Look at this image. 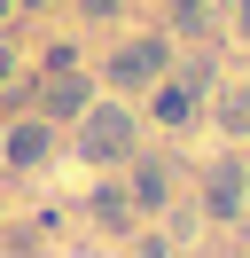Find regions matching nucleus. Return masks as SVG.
I'll return each instance as SVG.
<instances>
[{
  "mask_svg": "<svg viewBox=\"0 0 250 258\" xmlns=\"http://www.w3.org/2000/svg\"><path fill=\"white\" fill-rule=\"evenodd\" d=\"M164 196H172L164 164H141V172H133V204H141V211H164Z\"/></svg>",
  "mask_w": 250,
  "mask_h": 258,
  "instance_id": "423d86ee",
  "label": "nucleus"
},
{
  "mask_svg": "<svg viewBox=\"0 0 250 258\" xmlns=\"http://www.w3.org/2000/svg\"><path fill=\"white\" fill-rule=\"evenodd\" d=\"M219 125H227V133H250V86H234V94L219 102Z\"/></svg>",
  "mask_w": 250,
  "mask_h": 258,
  "instance_id": "6e6552de",
  "label": "nucleus"
},
{
  "mask_svg": "<svg viewBox=\"0 0 250 258\" xmlns=\"http://www.w3.org/2000/svg\"><path fill=\"white\" fill-rule=\"evenodd\" d=\"M109 79H117V86H149V79H164V47H156V39H133V47H117Z\"/></svg>",
  "mask_w": 250,
  "mask_h": 258,
  "instance_id": "7ed1b4c3",
  "label": "nucleus"
},
{
  "mask_svg": "<svg viewBox=\"0 0 250 258\" xmlns=\"http://www.w3.org/2000/svg\"><path fill=\"white\" fill-rule=\"evenodd\" d=\"M78 149H86V164H125L133 157V110H86V125H78Z\"/></svg>",
  "mask_w": 250,
  "mask_h": 258,
  "instance_id": "f257e3e1",
  "label": "nucleus"
},
{
  "mask_svg": "<svg viewBox=\"0 0 250 258\" xmlns=\"http://www.w3.org/2000/svg\"><path fill=\"white\" fill-rule=\"evenodd\" d=\"M0 16H8V0H0Z\"/></svg>",
  "mask_w": 250,
  "mask_h": 258,
  "instance_id": "ddd939ff",
  "label": "nucleus"
},
{
  "mask_svg": "<svg viewBox=\"0 0 250 258\" xmlns=\"http://www.w3.org/2000/svg\"><path fill=\"white\" fill-rule=\"evenodd\" d=\"M8 157H16V164H39V157H47V125H16V133H8Z\"/></svg>",
  "mask_w": 250,
  "mask_h": 258,
  "instance_id": "0eeeda50",
  "label": "nucleus"
},
{
  "mask_svg": "<svg viewBox=\"0 0 250 258\" xmlns=\"http://www.w3.org/2000/svg\"><path fill=\"white\" fill-rule=\"evenodd\" d=\"M0 79H8V55H0Z\"/></svg>",
  "mask_w": 250,
  "mask_h": 258,
  "instance_id": "f8f14e48",
  "label": "nucleus"
},
{
  "mask_svg": "<svg viewBox=\"0 0 250 258\" xmlns=\"http://www.w3.org/2000/svg\"><path fill=\"white\" fill-rule=\"evenodd\" d=\"M234 24H242V39H250V0H234Z\"/></svg>",
  "mask_w": 250,
  "mask_h": 258,
  "instance_id": "9d476101",
  "label": "nucleus"
},
{
  "mask_svg": "<svg viewBox=\"0 0 250 258\" xmlns=\"http://www.w3.org/2000/svg\"><path fill=\"white\" fill-rule=\"evenodd\" d=\"M47 117H86V102H94V86L86 79H71V71H62V79H47Z\"/></svg>",
  "mask_w": 250,
  "mask_h": 258,
  "instance_id": "20e7f679",
  "label": "nucleus"
},
{
  "mask_svg": "<svg viewBox=\"0 0 250 258\" xmlns=\"http://www.w3.org/2000/svg\"><path fill=\"white\" fill-rule=\"evenodd\" d=\"M94 219H102V227H125V219H133V204H125V196H94Z\"/></svg>",
  "mask_w": 250,
  "mask_h": 258,
  "instance_id": "1a4fd4ad",
  "label": "nucleus"
},
{
  "mask_svg": "<svg viewBox=\"0 0 250 258\" xmlns=\"http://www.w3.org/2000/svg\"><path fill=\"white\" fill-rule=\"evenodd\" d=\"M94 8H102V16H109V8H117V0H94Z\"/></svg>",
  "mask_w": 250,
  "mask_h": 258,
  "instance_id": "9b49d317",
  "label": "nucleus"
},
{
  "mask_svg": "<svg viewBox=\"0 0 250 258\" xmlns=\"http://www.w3.org/2000/svg\"><path fill=\"white\" fill-rule=\"evenodd\" d=\"M156 117H164V125H188V117H196V79H164L156 86Z\"/></svg>",
  "mask_w": 250,
  "mask_h": 258,
  "instance_id": "39448f33",
  "label": "nucleus"
},
{
  "mask_svg": "<svg viewBox=\"0 0 250 258\" xmlns=\"http://www.w3.org/2000/svg\"><path fill=\"white\" fill-rule=\"evenodd\" d=\"M39 8H47V0H39Z\"/></svg>",
  "mask_w": 250,
  "mask_h": 258,
  "instance_id": "4468645a",
  "label": "nucleus"
},
{
  "mask_svg": "<svg viewBox=\"0 0 250 258\" xmlns=\"http://www.w3.org/2000/svg\"><path fill=\"white\" fill-rule=\"evenodd\" d=\"M203 211H211V219H242V164H211V172H203Z\"/></svg>",
  "mask_w": 250,
  "mask_h": 258,
  "instance_id": "f03ea898",
  "label": "nucleus"
}]
</instances>
